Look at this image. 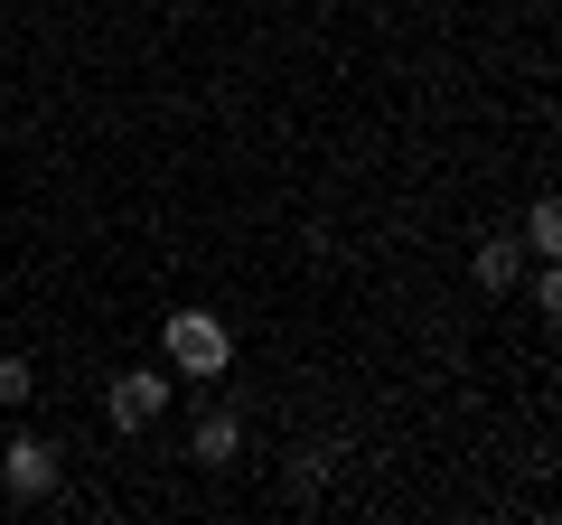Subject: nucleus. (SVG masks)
<instances>
[{"mask_svg":"<svg viewBox=\"0 0 562 525\" xmlns=\"http://www.w3.org/2000/svg\"><path fill=\"white\" fill-rule=\"evenodd\" d=\"M0 479H10V498H47V488H57V450L29 432V442L0 450Z\"/></svg>","mask_w":562,"mask_h":525,"instance_id":"nucleus-3","label":"nucleus"},{"mask_svg":"<svg viewBox=\"0 0 562 525\" xmlns=\"http://www.w3.org/2000/svg\"><path fill=\"white\" fill-rule=\"evenodd\" d=\"M160 404H169V376H160V366H132V376H113V394H103L113 432H140V423H160Z\"/></svg>","mask_w":562,"mask_h":525,"instance_id":"nucleus-2","label":"nucleus"},{"mask_svg":"<svg viewBox=\"0 0 562 525\" xmlns=\"http://www.w3.org/2000/svg\"><path fill=\"white\" fill-rule=\"evenodd\" d=\"M479 282H487V291H516V282H525V244H516V235H487V244H479Z\"/></svg>","mask_w":562,"mask_h":525,"instance_id":"nucleus-4","label":"nucleus"},{"mask_svg":"<svg viewBox=\"0 0 562 525\" xmlns=\"http://www.w3.org/2000/svg\"><path fill=\"white\" fill-rule=\"evenodd\" d=\"M38 394V376H29V357H0V404H29Z\"/></svg>","mask_w":562,"mask_h":525,"instance_id":"nucleus-7","label":"nucleus"},{"mask_svg":"<svg viewBox=\"0 0 562 525\" xmlns=\"http://www.w3.org/2000/svg\"><path fill=\"white\" fill-rule=\"evenodd\" d=\"M160 347H169V366H179V376H198V384H216L225 366H235V338H225L216 310H169Z\"/></svg>","mask_w":562,"mask_h":525,"instance_id":"nucleus-1","label":"nucleus"},{"mask_svg":"<svg viewBox=\"0 0 562 525\" xmlns=\"http://www.w3.org/2000/svg\"><path fill=\"white\" fill-rule=\"evenodd\" d=\"M525 244H535V254H553V244H562V206H553V198L525 206Z\"/></svg>","mask_w":562,"mask_h":525,"instance_id":"nucleus-6","label":"nucleus"},{"mask_svg":"<svg viewBox=\"0 0 562 525\" xmlns=\"http://www.w3.org/2000/svg\"><path fill=\"white\" fill-rule=\"evenodd\" d=\"M188 450H198L206 469H225V460L244 450V423H235V413H206V423H198V442H188Z\"/></svg>","mask_w":562,"mask_h":525,"instance_id":"nucleus-5","label":"nucleus"}]
</instances>
